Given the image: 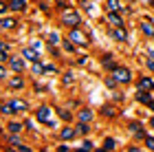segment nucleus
I'll return each mask as SVG.
<instances>
[{
    "mask_svg": "<svg viewBox=\"0 0 154 152\" xmlns=\"http://www.w3.org/2000/svg\"><path fill=\"white\" fill-rule=\"evenodd\" d=\"M20 110H26V101L24 99H11L9 104L0 106V113H5V115H16Z\"/></svg>",
    "mask_w": 154,
    "mask_h": 152,
    "instance_id": "f257e3e1",
    "label": "nucleus"
},
{
    "mask_svg": "<svg viewBox=\"0 0 154 152\" xmlns=\"http://www.w3.org/2000/svg\"><path fill=\"white\" fill-rule=\"evenodd\" d=\"M62 22L68 24V26H77V22H79V13L73 11V9H64V11H62Z\"/></svg>",
    "mask_w": 154,
    "mask_h": 152,
    "instance_id": "f03ea898",
    "label": "nucleus"
},
{
    "mask_svg": "<svg viewBox=\"0 0 154 152\" xmlns=\"http://www.w3.org/2000/svg\"><path fill=\"white\" fill-rule=\"evenodd\" d=\"M112 75H115L117 82H121V84H128V82L132 79L130 77V71H128V68H123V66H115L112 68Z\"/></svg>",
    "mask_w": 154,
    "mask_h": 152,
    "instance_id": "7ed1b4c3",
    "label": "nucleus"
},
{
    "mask_svg": "<svg viewBox=\"0 0 154 152\" xmlns=\"http://www.w3.org/2000/svg\"><path fill=\"white\" fill-rule=\"evenodd\" d=\"M38 121H42V123H46V126H55V121L51 119V108L42 106V108L38 110Z\"/></svg>",
    "mask_w": 154,
    "mask_h": 152,
    "instance_id": "20e7f679",
    "label": "nucleus"
},
{
    "mask_svg": "<svg viewBox=\"0 0 154 152\" xmlns=\"http://www.w3.org/2000/svg\"><path fill=\"white\" fill-rule=\"evenodd\" d=\"M71 40H73L75 44H86V42H88V40H86V36H84L82 31H77L75 26H73V31H71Z\"/></svg>",
    "mask_w": 154,
    "mask_h": 152,
    "instance_id": "39448f33",
    "label": "nucleus"
},
{
    "mask_svg": "<svg viewBox=\"0 0 154 152\" xmlns=\"http://www.w3.org/2000/svg\"><path fill=\"white\" fill-rule=\"evenodd\" d=\"M112 38L119 40V42H125V40H128V33H125L123 26H115L112 29Z\"/></svg>",
    "mask_w": 154,
    "mask_h": 152,
    "instance_id": "423d86ee",
    "label": "nucleus"
},
{
    "mask_svg": "<svg viewBox=\"0 0 154 152\" xmlns=\"http://www.w3.org/2000/svg\"><path fill=\"white\" fill-rule=\"evenodd\" d=\"M9 66L13 68V71H22L24 68V60L22 57H9Z\"/></svg>",
    "mask_w": 154,
    "mask_h": 152,
    "instance_id": "0eeeda50",
    "label": "nucleus"
},
{
    "mask_svg": "<svg viewBox=\"0 0 154 152\" xmlns=\"http://www.w3.org/2000/svg\"><path fill=\"white\" fill-rule=\"evenodd\" d=\"M139 88H141V91H152V88H154V79L141 77V79H139Z\"/></svg>",
    "mask_w": 154,
    "mask_h": 152,
    "instance_id": "6e6552de",
    "label": "nucleus"
},
{
    "mask_svg": "<svg viewBox=\"0 0 154 152\" xmlns=\"http://www.w3.org/2000/svg\"><path fill=\"white\" fill-rule=\"evenodd\" d=\"M141 31L145 33V36L154 38V24H152V20H145V22H141Z\"/></svg>",
    "mask_w": 154,
    "mask_h": 152,
    "instance_id": "1a4fd4ad",
    "label": "nucleus"
},
{
    "mask_svg": "<svg viewBox=\"0 0 154 152\" xmlns=\"http://www.w3.org/2000/svg\"><path fill=\"white\" fill-rule=\"evenodd\" d=\"M22 57H24V60H29V62H38V60H40V55L35 53V49H24V51H22Z\"/></svg>",
    "mask_w": 154,
    "mask_h": 152,
    "instance_id": "9d476101",
    "label": "nucleus"
},
{
    "mask_svg": "<svg viewBox=\"0 0 154 152\" xmlns=\"http://www.w3.org/2000/svg\"><path fill=\"white\" fill-rule=\"evenodd\" d=\"M108 22L112 24V26H121V24H123V20H121V16H119V13L110 11V16H108Z\"/></svg>",
    "mask_w": 154,
    "mask_h": 152,
    "instance_id": "9b49d317",
    "label": "nucleus"
},
{
    "mask_svg": "<svg viewBox=\"0 0 154 152\" xmlns=\"http://www.w3.org/2000/svg\"><path fill=\"white\" fill-rule=\"evenodd\" d=\"M0 26H2V29H13V26H16V20L13 18H2L0 20Z\"/></svg>",
    "mask_w": 154,
    "mask_h": 152,
    "instance_id": "f8f14e48",
    "label": "nucleus"
},
{
    "mask_svg": "<svg viewBox=\"0 0 154 152\" xmlns=\"http://www.w3.org/2000/svg\"><path fill=\"white\" fill-rule=\"evenodd\" d=\"M9 7H11L13 11H22V9H24V0H11Z\"/></svg>",
    "mask_w": 154,
    "mask_h": 152,
    "instance_id": "ddd939ff",
    "label": "nucleus"
},
{
    "mask_svg": "<svg viewBox=\"0 0 154 152\" xmlns=\"http://www.w3.org/2000/svg\"><path fill=\"white\" fill-rule=\"evenodd\" d=\"M130 132L134 135V137H143V130H141L139 123H130Z\"/></svg>",
    "mask_w": 154,
    "mask_h": 152,
    "instance_id": "4468645a",
    "label": "nucleus"
},
{
    "mask_svg": "<svg viewBox=\"0 0 154 152\" xmlns=\"http://www.w3.org/2000/svg\"><path fill=\"white\" fill-rule=\"evenodd\" d=\"M75 132H77V130H73V128H66V130H62V139H73V137H75Z\"/></svg>",
    "mask_w": 154,
    "mask_h": 152,
    "instance_id": "2eb2a0df",
    "label": "nucleus"
},
{
    "mask_svg": "<svg viewBox=\"0 0 154 152\" xmlns=\"http://www.w3.org/2000/svg\"><path fill=\"white\" fill-rule=\"evenodd\" d=\"M9 84H11L13 88H22V84H24V82H22V77H11V82H9Z\"/></svg>",
    "mask_w": 154,
    "mask_h": 152,
    "instance_id": "dca6fc26",
    "label": "nucleus"
},
{
    "mask_svg": "<svg viewBox=\"0 0 154 152\" xmlns=\"http://www.w3.org/2000/svg\"><path fill=\"white\" fill-rule=\"evenodd\" d=\"M88 130H90V128H88V123H86V121H82L79 126H77V132H82V135H88Z\"/></svg>",
    "mask_w": 154,
    "mask_h": 152,
    "instance_id": "f3484780",
    "label": "nucleus"
},
{
    "mask_svg": "<svg viewBox=\"0 0 154 152\" xmlns=\"http://www.w3.org/2000/svg\"><path fill=\"white\" fill-rule=\"evenodd\" d=\"M106 7H108L110 11H117V9H119L121 5H119V0H108V5H106Z\"/></svg>",
    "mask_w": 154,
    "mask_h": 152,
    "instance_id": "a211bd4d",
    "label": "nucleus"
},
{
    "mask_svg": "<svg viewBox=\"0 0 154 152\" xmlns=\"http://www.w3.org/2000/svg\"><path fill=\"white\" fill-rule=\"evenodd\" d=\"M7 128H9V132H13V135L22 130V126H20V123H9V126H7Z\"/></svg>",
    "mask_w": 154,
    "mask_h": 152,
    "instance_id": "6ab92c4d",
    "label": "nucleus"
},
{
    "mask_svg": "<svg viewBox=\"0 0 154 152\" xmlns=\"http://www.w3.org/2000/svg\"><path fill=\"white\" fill-rule=\"evenodd\" d=\"M90 117H93V113H90V110H82V113H79V119H82V121H88Z\"/></svg>",
    "mask_w": 154,
    "mask_h": 152,
    "instance_id": "aec40b11",
    "label": "nucleus"
},
{
    "mask_svg": "<svg viewBox=\"0 0 154 152\" xmlns=\"http://www.w3.org/2000/svg\"><path fill=\"white\" fill-rule=\"evenodd\" d=\"M103 150H115V139H106L103 141Z\"/></svg>",
    "mask_w": 154,
    "mask_h": 152,
    "instance_id": "412c9836",
    "label": "nucleus"
},
{
    "mask_svg": "<svg viewBox=\"0 0 154 152\" xmlns=\"http://www.w3.org/2000/svg\"><path fill=\"white\" fill-rule=\"evenodd\" d=\"M42 71H46V66H42L40 64V60L35 62V66H33V73H42Z\"/></svg>",
    "mask_w": 154,
    "mask_h": 152,
    "instance_id": "4be33fe9",
    "label": "nucleus"
},
{
    "mask_svg": "<svg viewBox=\"0 0 154 152\" xmlns=\"http://www.w3.org/2000/svg\"><path fill=\"white\" fill-rule=\"evenodd\" d=\"M9 60V55H7V49H0V64H2V62H7Z\"/></svg>",
    "mask_w": 154,
    "mask_h": 152,
    "instance_id": "5701e85b",
    "label": "nucleus"
},
{
    "mask_svg": "<svg viewBox=\"0 0 154 152\" xmlns=\"http://www.w3.org/2000/svg\"><path fill=\"white\" fill-rule=\"evenodd\" d=\"M145 146L150 150H154V137H145Z\"/></svg>",
    "mask_w": 154,
    "mask_h": 152,
    "instance_id": "b1692460",
    "label": "nucleus"
},
{
    "mask_svg": "<svg viewBox=\"0 0 154 152\" xmlns=\"http://www.w3.org/2000/svg\"><path fill=\"white\" fill-rule=\"evenodd\" d=\"M60 117H62L64 121H68V119H71V113H66V110H60Z\"/></svg>",
    "mask_w": 154,
    "mask_h": 152,
    "instance_id": "393cba45",
    "label": "nucleus"
},
{
    "mask_svg": "<svg viewBox=\"0 0 154 152\" xmlns=\"http://www.w3.org/2000/svg\"><path fill=\"white\" fill-rule=\"evenodd\" d=\"M82 150H93V143H90V141H84V143H82Z\"/></svg>",
    "mask_w": 154,
    "mask_h": 152,
    "instance_id": "a878e982",
    "label": "nucleus"
},
{
    "mask_svg": "<svg viewBox=\"0 0 154 152\" xmlns=\"http://www.w3.org/2000/svg\"><path fill=\"white\" fill-rule=\"evenodd\" d=\"M148 68H152V71H154V57H148Z\"/></svg>",
    "mask_w": 154,
    "mask_h": 152,
    "instance_id": "bb28decb",
    "label": "nucleus"
},
{
    "mask_svg": "<svg viewBox=\"0 0 154 152\" xmlns=\"http://www.w3.org/2000/svg\"><path fill=\"white\" fill-rule=\"evenodd\" d=\"M2 77H7V71H5L2 66H0V79H2Z\"/></svg>",
    "mask_w": 154,
    "mask_h": 152,
    "instance_id": "cd10ccee",
    "label": "nucleus"
},
{
    "mask_svg": "<svg viewBox=\"0 0 154 152\" xmlns=\"http://www.w3.org/2000/svg\"><path fill=\"white\" fill-rule=\"evenodd\" d=\"M5 11H7V5H5V2H0V13H5Z\"/></svg>",
    "mask_w": 154,
    "mask_h": 152,
    "instance_id": "c85d7f7f",
    "label": "nucleus"
},
{
    "mask_svg": "<svg viewBox=\"0 0 154 152\" xmlns=\"http://www.w3.org/2000/svg\"><path fill=\"white\" fill-rule=\"evenodd\" d=\"M0 49H9V44H7V42H2V40H0Z\"/></svg>",
    "mask_w": 154,
    "mask_h": 152,
    "instance_id": "c756f323",
    "label": "nucleus"
},
{
    "mask_svg": "<svg viewBox=\"0 0 154 152\" xmlns=\"http://www.w3.org/2000/svg\"><path fill=\"white\" fill-rule=\"evenodd\" d=\"M148 108H152V110H154V99H150V101H148Z\"/></svg>",
    "mask_w": 154,
    "mask_h": 152,
    "instance_id": "7c9ffc66",
    "label": "nucleus"
},
{
    "mask_svg": "<svg viewBox=\"0 0 154 152\" xmlns=\"http://www.w3.org/2000/svg\"><path fill=\"white\" fill-rule=\"evenodd\" d=\"M150 128H154V117H152V119H150Z\"/></svg>",
    "mask_w": 154,
    "mask_h": 152,
    "instance_id": "2f4dec72",
    "label": "nucleus"
},
{
    "mask_svg": "<svg viewBox=\"0 0 154 152\" xmlns=\"http://www.w3.org/2000/svg\"><path fill=\"white\" fill-rule=\"evenodd\" d=\"M150 57H154V51H150Z\"/></svg>",
    "mask_w": 154,
    "mask_h": 152,
    "instance_id": "473e14b6",
    "label": "nucleus"
}]
</instances>
